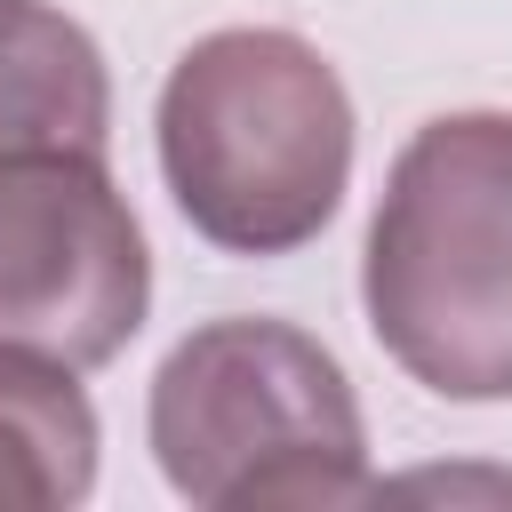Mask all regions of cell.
<instances>
[{"instance_id": "cell-1", "label": "cell", "mask_w": 512, "mask_h": 512, "mask_svg": "<svg viewBox=\"0 0 512 512\" xmlns=\"http://www.w3.org/2000/svg\"><path fill=\"white\" fill-rule=\"evenodd\" d=\"M160 176L176 216L232 256L320 240L352 184V96L336 64L272 24L192 40L160 88Z\"/></svg>"}, {"instance_id": "cell-2", "label": "cell", "mask_w": 512, "mask_h": 512, "mask_svg": "<svg viewBox=\"0 0 512 512\" xmlns=\"http://www.w3.org/2000/svg\"><path fill=\"white\" fill-rule=\"evenodd\" d=\"M360 304L424 392L512 400V112H440L400 144Z\"/></svg>"}, {"instance_id": "cell-3", "label": "cell", "mask_w": 512, "mask_h": 512, "mask_svg": "<svg viewBox=\"0 0 512 512\" xmlns=\"http://www.w3.org/2000/svg\"><path fill=\"white\" fill-rule=\"evenodd\" d=\"M152 456L200 512H328L376 496L336 352L288 320H208L152 376Z\"/></svg>"}, {"instance_id": "cell-4", "label": "cell", "mask_w": 512, "mask_h": 512, "mask_svg": "<svg viewBox=\"0 0 512 512\" xmlns=\"http://www.w3.org/2000/svg\"><path fill=\"white\" fill-rule=\"evenodd\" d=\"M152 256L104 152H0V344L64 368L128 352Z\"/></svg>"}, {"instance_id": "cell-5", "label": "cell", "mask_w": 512, "mask_h": 512, "mask_svg": "<svg viewBox=\"0 0 512 512\" xmlns=\"http://www.w3.org/2000/svg\"><path fill=\"white\" fill-rule=\"evenodd\" d=\"M104 48L48 0H0V152H104Z\"/></svg>"}, {"instance_id": "cell-6", "label": "cell", "mask_w": 512, "mask_h": 512, "mask_svg": "<svg viewBox=\"0 0 512 512\" xmlns=\"http://www.w3.org/2000/svg\"><path fill=\"white\" fill-rule=\"evenodd\" d=\"M96 488V408L80 368L0 344V512H64Z\"/></svg>"}]
</instances>
